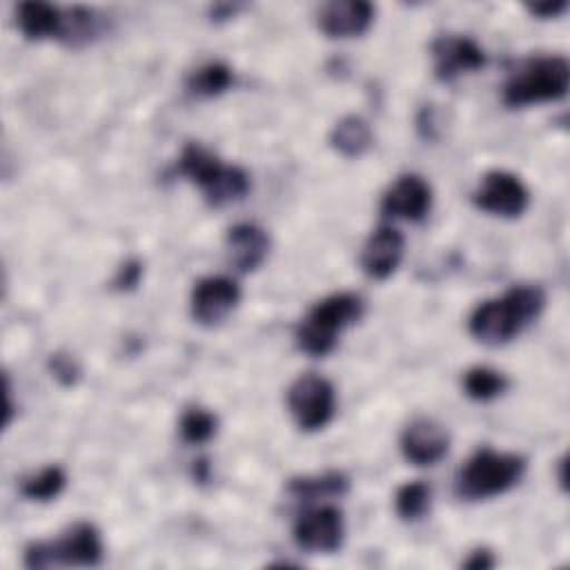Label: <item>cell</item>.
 I'll return each instance as SVG.
<instances>
[{"label": "cell", "mask_w": 570, "mask_h": 570, "mask_svg": "<svg viewBox=\"0 0 570 570\" xmlns=\"http://www.w3.org/2000/svg\"><path fill=\"white\" fill-rule=\"evenodd\" d=\"M546 294L537 285H519L503 296L483 301L474 307L468 330L485 345H503L525 330L543 309Z\"/></svg>", "instance_id": "cell-1"}, {"label": "cell", "mask_w": 570, "mask_h": 570, "mask_svg": "<svg viewBox=\"0 0 570 570\" xmlns=\"http://www.w3.org/2000/svg\"><path fill=\"white\" fill-rule=\"evenodd\" d=\"M176 171L194 183L214 207L240 200L249 191V178L240 167L220 163V158L198 142L183 147Z\"/></svg>", "instance_id": "cell-2"}, {"label": "cell", "mask_w": 570, "mask_h": 570, "mask_svg": "<svg viewBox=\"0 0 570 570\" xmlns=\"http://www.w3.org/2000/svg\"><path fill=\"white\" fill-rule=\"evenodd\" d=\"M363 316V301L352 292H336L318 301L296 327V345L309 356L334 350L338 334Z\"/></svg>", "instance_id": "cell-3"}, {"label": "cell", "mask_w": 570, "mask_h": 570, "mask_svg": "<svg viewBox=\"0 0 570 570\" xmlns=\"http://www.w3.org/2000/svg\"><path fill=\"white\" fill-rule=\"evenodd\" d=\"M525 459L512 452L483 448L459 470L454 490L465 501H483L514 488L523 476Z\"/></svg>", "instance_id": "cell-4"}, {"label": "cell", "mask_w": 570, "mask_h": 570, "mask_svg": "<svg viewBox=\"0 0 570 570\" xmlns=\"http://www.w3.org/2000/svg\"><path fill=\"white\" fill-rule=\"evenodd\" d=\"M568 60L563 56H539L519 65L503 85V102L508 107H528L554 102L568 94Z\"/></svg>", "instance_id": "cell-5"}, {"label": "cell", "mask_w": 570, "mask_h": 570, "mask_svg": "<svg viewBox=\"0 0 570 570\" xmlns=\"http://www.w3.org/2000/svg\"><path fill=\"white\" fill-rule=\"evenodd\" d=\"M102 559V541L96 525L80 521L65 537L53 541H33L24 550V566L31 570L56 566H98Z\"/></svg>", "instance_id": "cell-6"}, {"label": "cell", "mask_w": 570, "mask_h": 570, "mask_svg": "<svg viewBox=\"0 0 570 570\" xmlns=\"http://www.w3.org/2000/svg\"><path fill=\"white\" fill-rule=\"evenodd\" d=\"M287 407L303 432L323 430L336 410L334 387L321 374H301L287 390Z\"/></svg>", "instance_id": "cell-7"}, {"label": "cell", "mask_w": 570, "mask_h": 570, "mask_svg": "<svg viewBox=\"0 0 570 570\" xmlns=\"http://www.w3.org/2000/svg\"><path fill=\"white\" fill-rule=\"evenodd\" d=\"M472 203L492 216L514 218L528 209L530 194L519 176L497 169L481 178L479 189L472 194Z\"/></svg>", "instance_id": "cell-8"}, {"label": "cell", "mask_w": 570, "mask_h": 570, "mask_svg": "<svg viewBox=\"0 0 570 570\" xmlns=\"http://www.w3.org/2000/svg\"><path fill=\"white\" fill-rule=\"evenodd\" d=\"M343 514L334 505L312 508L294 523V541L307 552H336L343 543Z\"/></svg>", "instance_id": "cell-9"}, {"label": "cell", "mask_w": 570, "mask_h": 570, "mask_svg": "<svg viewBox=\"0 0 570 570\" xmlns=\"http://www.w3.org/2000/svg\"><path fill=\"white\" fill-rule=\"evenodd\" d=\"M240 287L229 276L200 278L191 289V316L200 325H218L238 305Z\"/></svg>", "instance_id": "cell-10"}, {"label": "cell", "mask_w": 570, "mask_h": 570, "mask_svg": "<svg viewBox=\"0 0 570 570\" xmlns=\"http://www.w3.org/2000/svg\"><path fill=\"white\" fill-rule=\"evenodd\" d=\"M434 76L443 82L461 73H472L485 65L483 49L465 36H441L432 42Z\"/></svg>", "instance_id": "cell-11"}, {"label": "cell", "mask_w": 570, "mask_h": 570, "mask_svg": "<svg viewBox=\"0 0 570 570\" xmlns=\"http://www.w3.org/2000/svg\"><path fill=\"white\" fill-rule=\"evenodd\" d=\"M432 205V189L430 185L416 176L405 174L392 183V187L383 194L381 212L392 218L403 220H421Z\"/></svg>", "instance_id": "cell-12"}, {"label": "cell", "mask_w": 570, "mask_h": 570, "mask_svg": "<svg viewBox=\"0 0 570 570\" xmlns=\"http://www.w3.org/2000/svg\"><path fill=\"white\" fill-rule=\"evenodd\" d=\"M374 7L365 0H334L318 9V29L327 38H354L370 29Z\"/></svg>", "instance_id": "cell-13"}, {"label": "cell", "mask_w": 570, "mask_h": 570, "mask_svg": "<svg viewBox=\"0 0 570 570\" xmlns=\"http://www.w3.org/2000/svg\"><path fill=\"white\" fill-rule=\"evenodd\" d=\"M403 247H405L403 234L392 225H381L376 232H372V236L363 245V252H361L363 272L370 278L385 281L396 272L403 258Z\"/></svg>", "instance_id": "cell-14"}, {"label": "cell", "mask_w": 570, "mask_h": 570, "mask_svg": "<svg viewBox=\"0 0 570 570\" xmlns=\"http://www.w3.org/2000/svg\"><path fill=\"white\" fill-rule=\"evenodd\" d=\"M448 432L430 419L412 421L401 434V452L414 465H434L448 454Z\"/></svg>", "instance_id": "cell-15"}, {"label": "cell", "mask_w": 570, "mask_h": 570, "mask_svg": "<svg viewBox=\"0 0 570 570\" xmlns=\"http://www.w3.org/2000/svg\"><path fill=\"white\" fill-rule=\"evenodd\" d=\"M227 249L238 272H254L269 254V236L252 223H238L227 232Z\"/></svg>", "instance_id": "cell-16"}, {"label": "cell", "mask_w": 570, "mask_h": 570, "mask_svg": "<svg viewBox=\"0 0 570 570\" xmlns=\"http://www.w3.org/2000/svg\"><path fill=\"white\" fill-rule=\"evenodd\" d=\"M16 22L24 38L29 40H45L58 38L62 24V11L49 2H22L16 9Z\"/></svg>", "instance_id": "cell-17"}, {"label": "cell", "mask_w": 570, "mask_h": 570, "mask_svg": "<svg viewBox=\"0 0 570 570\" xmlns=\"http://www.w3.org/2000/svg\"><path fill=\"white\" fill-rule=\"evenodd\" d=\"M105 29V20L87 7H71L62 11V24L58 40L67 47H82L94 42Z\"/></svg>", "instance_id": "cell-18"}, {"label": "cell", "mask_w": 570, "mask_h": 570, "mask_svg": "<svg viewBox=\"0 0 570 570\" xmlns=\"http://www.w3.org/2000/svg\"><path fill=\"white\" fill-rule=\"evenodd\" d=\"M372 140H374L372 129L361 116L341 118L330 134L332 147L345 158L363 156L372 147Z\"/></svg>", "instance_id": "cell-19"}, {"label": "cell", "mask_w": 570, "mask_h": 570, "mask_svg": "<svg viewBox=\"0 0 570 570\" xmlns=\"http://www.w3.org/2000/svg\"><path fill=\"white\" fill-rule=\"evenodd\" d=\"M350 488V481L338 470H327L323 474H309V476H294L287 483V492L296 499H318V497H341Z\"/></svg>", "instance_id": "cell-20"}, {"label": "cell", "mask_w": 570, "mask_h": 570, "mask_svg": "<svg viewBox=\"0 0 570 570\" xmlns=\"http://www.w3.org/2000/svg\"><path fill=\"white\" fill-rule=\"evenodd\" d=\"M67 483V474L58 465H47L40 472L24 476L20 481V494L31 501H51L56 499Z\"/></svg>", "instance_id": "cell-21"}, {"label": "cell", "mask_w": 570, "mask_h": 570, "mask_svg": "<svg viewBox=\"0 0 570 570\" xmlns=\"http://www.w3.org/2000/svg\"><path fill=\"white\" fill-rule=\"evenodd\" d=\"M232 82H234V76L227 65L209 62L189 76L187 87L191 94H196L200 98H214V96L223 94L225 89H229Z\"/></svg>", "instance_id": "cell-22"}, {"label": "cell", "mask_w": 570, "mask_h": 570, "mask_svg": "<svg viewBox=\"0 0 570 570\" xmlns=\"http://www.w3.org/2000/svg\"><path fill=\"white\" fill-rule=\"evenodd\" d=\"M430 497H432V490L428 483L423 481L405 483L396 490L394 510L403 521H419L430 510Z\"/></svg>", "instance_id": "cell-23"}, {"label": "cell", "mask_w": 570, "mask_h": 570, "mask_svg": "<svg viewBox=\"0 0 570 570\" xmlns=\"http://www.w3.org/2000/svg\"><path fill=\"white\" fill-rule=\"evenodd\" d=\"M508 379L492 367H472L463 376V390L474 401H490L503 394Z\"/></svg>", "instance_id": "cell-24"}, {"label": "cell", "mask_w": 570, "mask_h": 570, "mask_svg": "<svg viewBox=\"0 0 570 570\" xmlns=\"http://www.w3.org/2000/svg\"><path fill=\"white\" fill-rule=\"evenodd\" d=\"M216 428H218V419L203 407H189L180 416V434L191 445H200L209 441L216 434Z\"/></svg>", "instance_id": "cell-25"}, {"label": "cell", "mask_w": 570, "mask_h": 570, "mask_svg": "<svg viewBox=\"0 0 570 570\" xmlns=\"http://www.w3.org/2000/svg\"><path fill=\"white\" fill-rule=\"evenodd\" d=\"M49 370H51V376H53L60 385H65V387L73 385V383L80 379V367H78V363L73 361V356L62 354V352L51 354V358H49Z\"/></svg>", "instance_id": "cell-26"}, {"label": "cell", "mask_w": 570, "mask_h": 570, "mask_svg": "<svg viewBox=\"0 0 570 570\" xmlns=\"http://www.w3.org/2000/svg\"><path fill=\"white\" fill-rule=\"evenodd\" d=\"M140 274H142V265L138 261H127V263L120 265V269H118V274L114 278V287L122 289V292L131 289V287L138 285Z\"/></svg>", "instance_id": "cell-27"}, {"label": "cell", "mask_w": 570, "mask_h": 570, "mask_svg": "<svg viewBox=\"0 0 570 570\" xmlns=\"http://www.w3.org/2000/svg\"><path fill=\"white\" fill-rule=\"evenodd\" d=\"M465 568H472V570H483V568H492L494 566V557L490 550L481 548V550H474L465 561H463Z\"/></svg>", "instance_id": "cell-28"}, {"label": "cell", "mask_w": 570, "mask_h": 570, "mask_svg": "<svg viewBox=\"0 0 570 570\" xmlns=\"http://www.w3.org/2000/svg\"><path fill=\"white\" fill-rule=\"evenodd\" d=\"M566 2L559 0V2H548V4H528V11L532 16H541V18H554L559 16L561 11H566Z\"/></svg>", "instance_id": "cell-29"}, {"label": "cell", "mask_w": 570, "mask_h": 570, "mask_svg": "<svg viewBox=\"0 0 570 570\" xmlns=\"http://www.w3.org/2000/svg\"><path fill=\"white\" fill-rule=\"evenodd\" d=\"M194 474H196V479H198V481H205V479H207V461H205V459L196 461V465H194Z\"/></svg>", "instance_id": "cell-30"}]
</instances>
